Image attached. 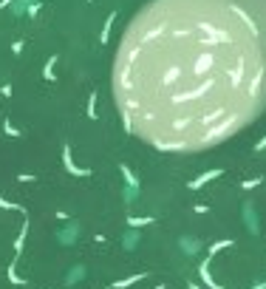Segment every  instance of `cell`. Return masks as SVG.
Listing matches in <instances>:
<instances>
[{
    "instance_id": "obj_25",
    "label": "cell",
    "mask_w": 266,
    "mask_h": 289,
    "mask_svg": "<svg viewBox=\"0 0 266 289\" xmlns=\"http://www.w3.org/2000/svg\"><path fill=\"white\" fill-rule=\"evenodd\" d=\"M88 3H91V0H88Z\"/></svg>"
},
{
    "instance_id": "obj_21",
    "label": "cell",
    "mask_w": 266,
    "mask_h": 289,
    "mask_svg": "<svg viewBox=\"0 0 266 289\" xmlns=\"http://www.w3.org/2000/svg\"><path fill=\"white\" fill-rule=\"evenodd\" d=\"M255 185H260V179H249V182H243L241 187H247V190H249V187H255Z\"/></svg>"
},
{
    "instance_id": "obj_26",
    "label": "cell",
    "mask_w": 266,
    "mask_h": 289,
    "mask_svg": "<svg viewBox=\"0 0 266 289\" xmlns=\"http://www.w3.org/2000/svg\"><path fill=\"white\" fill-rule=\"evenodd\" d=\"M108 289H110V286H108Z\"/></svg>"
},
{
    "instance_id": "obj_24",
    "label": "cell",
    "mask_w": 266,
    "mask_h": 289,
    "mask_svg": "<svg viewBox=\"0 0 266 289\" xmlns=\"http://www.w3.org/2000/svg\"><path fill=\"white\" fill-rule=\"evenodd\" d=\"M255 289H260V286H255Z\"/></svg>"
},
{
    "instance_id": "obj_19",
    "label": "cell",
    "mask_w": 266,
    "mask_h": 289,
    "mask_svg": "<svg viewBox=\"0 0 266 289\" xmlns=\"http://www.w3.org/2000/svg\"><path fill=\"white\" fill-rule=\"evenodd\" d=\"M153 218L150 215H145V218H127V224H130V227H145V224H150Z\"/></svg>"
},
{
    "instance_id": "obj_22",
    "label": "cell",
    "mask_w": 266,
    "mask_h": 289,
    "mask_svg": "<svg viewBox=\"0 0 266 289\" xmlns=\"http://www.w3.org/2000/svg\"><path fill=\"white\" fill-rule=\"evenodd\" d=\"M255 150H266V136H263V139L258 142V145H255Z\"/></svg>"
},
{
    "instance_id": "obj_3",
    "label": "cell",
    "mask_w": 266,
    "mask_h": 289,
    "mask_svg": "<svg viewBox=\"0 0 266 289\" xmlns=\"http://www.w3.org/2000/svg\"><path fill=\"white\" fill-rule=\"evenodd\" d=\"M85 275H88V266H85V264H74L71 270L65 272L62 283H65V286H77V283H82V281H85Z\"/></svg>"
},
{
    "instance_id": "obj_1",
    "label": "cell",
    "mask_w": 266,
    "mask_h": 289,
    "mask_svg": "<svg viewBox=\"0 0 266 289\" xmlns=\"http://www.w3.org/2000/svg\"><path fill=\"white\" fill-rule=\"evenodd\" d=\"M54 241L60 247H74L79 241V221H74V218H71L65 227H60V230H57V235H54Z\"/></svg>"
},
{
    "instance_id": "obj_20",
    "label": "cell",
    "mask_w": 266,
    "mask_h": 289,
    "mask_svg": "<svg viewBox=\"0 0 266 289\" xmlns=\"http://www.w3.org/2000/svg\"><path fill=\"white\" fill-rule=\"evenodd\" d=\"M3 134H6V136H14V139H17V136H20V130H17V128H14V125L6 119V122H3Z\"/></svg>"
},
{
    "instance_id": "obj_5",
    "label": "cell",
    "mask_w": 266,
    "mask_h": 289,
    "mask_svg": "<svg viewBox=\"0 0 266 289\" xmlns=\"http://www.w3.org/2000/svg\"><path fill=\"white\" fill-rule=\"evenodd\" d=\"M221 173H224V170H221V167H215V170H210V173H201L198 179H193V182H190V190H198V187H204L207 182H212V179H218V176H221Z\"/></svg>"
},
{
    "instance_id": "obj_16",
    "label": "cell",
    "mask_w": 266,
    "mask_h": 289,
    "mask_svg": "<svg viewBox=\"0 0 266 289\" xmlns=\"http://www.w3.org/2000/svg\"><path fill=\"white\" fill-rule=\"evenodd\" d=\"M88 119H97V91L88 97Z\"/></svg>"
},
{
    "instance_id": "obj_17",
    "label": "cell",
    "mask_w": 266,
    "mask_h": 289,
    "mask_svg": "<svg viewBox=\"0 0 266 289\" xmlns=\"http://www.w3.org/2000/svg\"><path fill=\"white\" fill-rule=\"evenodd\" d=\"M0 207H6V210H17V213H26L23 204H14V202H6V198H0Z\"/></svg>"
},
{
    "instance_id": "obj_2",
    "label": "cell",
    "mask_w": 266,
    "mask_h": 289,
    "mask_svg": "<svg viewBox=\"0 0 266 289\" xmlns=\"http://www.w3.org/2000/svg\"><path fill=\"white\" fill-rule=\"evenodd\" d=\"M62 165H65V170L71 173V176H79V179H88L91 176V170H88V167H77L74 165V159H71V145H62Z\"/></svg>"
},
{
    "instance_id": "obj_15",
    "label": "cell",
    "mask_w": 266,
    "mask_h": 289,
    "mask_svg": "<svg viewBox=\"0 0 266 289\" xmlns=\"http://www.w3.org/2000/svg\"><path fill=\"white\" fill-rule=\"evenodd\" d=\"M6 275H9V281H12V283H17V286H20V283H23V278L17 275V261H12V264H9Z\"/></svg>"
},
{
    "instance_id": "obj_7",
    "label": "cell",
    "mask_w": 266,
    "mask_h": 289,
    "mask_svg": "<svg viewBox=\"0 0 266 289\" xmlns=\"http://www.w3.org/2000/svg\"><path fill=\"white\" fill-rule=\"evenodd\" d=\"M210 261H212V255H207L204 261H201V266H198V275H201V281L207 283V286H212V289H218L215 283H212V278H210Z\"/></svg>"
},
{
    "instance_id": "obj_10",
    "label": "cell",
    "mask_w": 266,
    "mask_h": 289,
    "mask_svg": "<svg viewBox=\"0 0 266 289\" xmlns=\"http://www.w3.org/2000/svg\"><path fill=\"white\" fill-rule=\"evenodd\" d=\"M54 62H57V54H51L46 60V65H42V80L46 82H54Z\"/></svg>"
},
{
    "instance_id": "obj_11",
    "label": "cell",
    "mask_w": 266,
    "mask_h": 289,
    "mask_svg": "<svg viewBox=\"0 0 266 289\" xmlns=\"http://www.w3.org/2000/svg\"><path fill=\"white\" fill-rule=\"evenodd\" d=\"M145 272H142V275H130V278H125V281H114V283H110V289H127V286H133V283H136V281H145Z\"/></svg>"
},
{
    "instance_id": "obj_14",
    "label": "cell",
    "mask_w": 266,
    "mask_h": 289,
    "mask_svg": "<svg viewBox=\"0 0 266 289\" xmlns=\"http://www.w3.org/2000/svg\"><path fill=\"white\" fill-rule=\"evenodd\" d=\"M114 20H116V12H114V14H108V20H105L102 34H99V43H108V37H110V26H114Z\"/></svg>"
},
{
    "instance_id": "obj_18",
    "label": "cell",
    "mask_w": 266,
    "mask_h": 289,
    "mask_svg": "<svg viewBox=\"0 0 266 289\" xmlns=\"http://www.w3.org/2000/svg\"><path fill=\"white\" fill-rule=\"evenodd\" d=\"M232 244V238H227V241H215V244L210 247V255H215V252H221L224 247H230Z\"/></svg>"
},
{
    "instance_id": "obj_23",
    "label": "cell",
    "mask_w": 266,
    "mask_h": 289,
    "mask_svg": "<svg viewBox=\"0 0 266 289\" xmlns=\"http://www.w3.org/2000/svg\"><path fill=\"white\" fill-rule=\"evenodd\" d=\"M193 289H198V286H193ZM218 289H221V286H218Z\"/></svg>"
},
{
    "instance_id": "obj_4",
    "label": "cell",
    "mask_w": 266,
    "mask_h": 289,
    "mask_svg": "<svg viewBox=\"0 0 266 289\" xmlns=\"http://www.w3.org/2000/svg\"><path fill=\"white\" fill-rule=\"evenodd\" d=\"M243 221H247L249 233L260 235V224H258V213H255V204L252 202H243Z\"/></svg>"
},
{
    "instance_id": "obj_13",
    "label": "cell",
    "mask_w": 266,
    "mask_h": 289,
    "mask_svg": "<svg viewBox=\"0 0 266 289\" xmlns=\"http://www.w3.org/2000/svg\"><path fill=\"white\" fill-rule=\"evenodd\" d=\"M119 173L125 176V185H130V187H139V179L133 176V173H130V167H127V165H119Z\"/></svg>"
},
{
    "instance_id": "obj_12",
    "label": "cell",
    "mask_w": 266,
    "mask_h": 289,
    "mask_svg": "<svg viewBox=\"0 0 266 289\" xmlns=\"http://www.w3.org/2000/svg\"><path fill=\"white\" fill-rule=\"evenodd\" d=\"M139 196H142V190H139V187H130V185H125V187H122V198H125L127 204H130V202H136Z\"/></svg>"
},
{
    "instance_id": "obj_6",
    "label": "cell",
    "mask_w": 266,
    "mask_h": 289,
    "mask_svg": "<svg viewBox=\"0 0 266 289\" xmlns=\"http://www.w3.org/2000/svg\"><path fill=\"white\" fill-rule=\"evenodd\" d=\"M26 235H29V218L23 221V227H20V235H17V241H14V258H12V261L20 258V252H23V244H26Z\"/></svg>"
},
{
    "instance_id": "obj_8",
    "label": "cell",
    "mask_w": 266,
    "mask_h": 289,
    "mask_svg": "<svg viewBox=\"0 0 266 289\" xmlns=\"http://www.w3.org/2000/svg\"><path fill=\"white\" fill-rule=\"evenodd\" d=\"M179 247H182L187 255H195V252L201 250V241L198 238H182V241H179Z\"/></svg>"
},
{
    "instance_id": "obj_9",
    "label": "cell",
    "mask_w": 266,
    "mask_h": 289,
    "mask_svg": "<svg viewBox=\"0 0 266 289\" xmlns=\"http://www.w3.org/2000/svg\"><path fill=\"white\" fill-rule=\"evenodd\" d=\"M139 238H142V233H136V227H130L125 233V238H122V244H125V250H133V247L139 244Z\"/></svg>"
}]
</instances>
